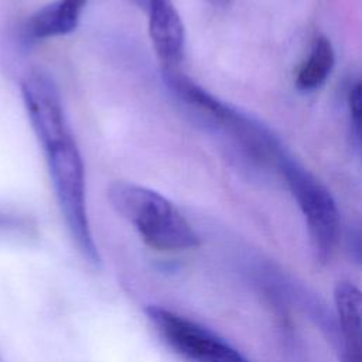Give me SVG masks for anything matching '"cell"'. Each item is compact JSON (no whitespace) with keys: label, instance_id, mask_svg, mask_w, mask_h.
<instances>
[{"label":"cell","instance_id":"cell-1","mask_svg":"<svg viewBox=\"0 0 362 362\" xmlns=\"http://www.w3.org/2000/svg\"><path fill=\"white\" fill-rule=\"evenodd\" d=\"M20 93L28 122L42 148L66 229L82 257L93 267H99L100 256L86 208L83 160L68 123L58 85L42 69H31L21 78Z\"/></svg>","mask_w":362,"mask_h":362},{"label":"cell","instance_id":"cell-2","mask_svg":"<svg viewBox=\"0 0 362 362\" xmlns=\"http://www.w3.org/2000/svg\"><path fill=\"white\" fill-rule=\"evenodd\" d=\"M107 199L154 250L182 252L199 245L197 232L178 208L148 187L119 180L110 184Z\"/></svg>","mask_w":362,"mask_h":362},{"label":"cell","instance_id":"cell-3","mask_svg":"<svg viewBox=\"0 0 362 362\" xmlns=\"http://www.w3.org/2000/svg\"><path fill=\"white\" fill-rule=\"evenodd\" d=\"M279 168L305 218L314 256L320 263H325L339 238L337 204L327 187L298 163L284 156Z\"/></svg>","mask_w":362,"mask_h":362},{"label":"cell","instance_id":"cell-4","mask_svg":"<svg viewBox=\"0 0 362 362\" xmlns=\"http://www.w3.org/2000/svg\"><path fill=\"white\" fill-rule=\"evenodd\" d=\"M163 342L185 362H249L236 348L211 329L160 305L144 308Z\"/></svg>","mask_w":362,"mask_h":362},{"label":"cell","instance_id":"cell-5","mask_svg":"<svg viewBox=\"0 0 362 362\" xmlns=\"http://www.w3.org/2000/svg\"><path fill=\"white\" fill-rule=\"evenodd\" d=\"M214 134L219 136L229 154L245 165L260 167L273 161L279 167L284 157L273 133L256 119L229 105Z\"/></svg>","mask_w":362,"mask_h":362},{"label":"cell","instance_id":"cell-6","mask_svg":"<svg viewBox=\"0 0 362 362\" xmlns=\"http://www.w3.org/2000/svg\"><path fill=\"white\" fill-rule=\"evenodd\" d=\"M147 14L148 35L163 68L180 66L184 55L185 31L173 0H147L141 8Z\"/></svg>","mask_w":362,"mask_h":362},{"label":"cell","instance_id":"cell-7","mask_svg":"<svg viewBox=\"0 0 362 362\" xmlns=\"http://www.w3.org/2000/svg\"><path fill=\"white\" fill-rule=\"evenodd\" d=\"M86 4L88 0H54L40 7L21 25L23 42L31 45L74 33Z\"/></svg>","mask_w":362,"mask_h":362},{"label":"cell","instance_id":"cell-8","mask_svg":"<svg viewBox=\"0 0 362 362\" xmlns=\"http://www.w3.org/2000/svg\"><path fill=\"white\" fill-rule=\"evenodd\" d=\"M334 301L344 362H362V291L349 281H339L334 288Z\"/></svg>","mask_w":362,"mask_h":362},{"label":"cell","instance_id":"cell-9","mask_svg":"<svg viewBox=\"0 0 362 362\" xmlns=\"http://www.w3.org/2000/svg\"><path fill=\"white\" fill-rule=\"evenodd\" d=\"M335 54L331 41L327 37L315 38L308 58L300 68L296 83L301 90H314L320 88L332 71Z\"/></svg>","mask_w":362,"mask_h":362},{"label":"cell","instance_id":"cell-10","mask_svg":"<svg viewBox=\"0 0 362 362\" xmlns=\"http://www.w3.org/2000/svg\"><path fill=\"white\" fill-rule=\"evenodd\" d=\"M34 232V223L27 215L0 206V239H27Z\"/></svg>","mask_w":362,"mask_h":362},{"label":"cell","instance_id":"cell-11","mask_svg":"<svg viewBox=\"0 0 362 362\" xmlns=\"http://www.w3.org/2000/svg\"><path fill=\"white\" fill-rule=\"evenodd\" d=\"M349 112L355 144L362 151V82L354 85L349 93Z\"/></svg>","mask_w":362,"mask_h":362},{"label":"cell","instance_id":"cell-12","mask_svg":"<svg viewBox=\"0 0 362 362\" xmlns=\"http://www.w3.org/2000/svg\"><path fill=\"white\" fill-rule=\"evenodd\" d=\"M345 245L354 263L362 269V221H355L346 228Z\"/></svg>","mask_w":362,"mask_h":362},{"label":"cell","instance_id":"cell-13","mask_svg":"<svg viewBox=\"0 0 362 362\" xmlns=\"http://www.w3.org/2000/svg\"><path fill=\"white\" fill-rule=\"evenodd\" d=\"M206 1L214 7H226L230 3V0H206Z\"/></svg>","mask_w":362,"mask_h":362},{"label":"cell","instance_id":"cell-14","mask_svg":"<svg viewBox=\"0 0 362 362\" xmlns=\"http://www.w3.org/2000/svg\"><path fill=\"white\" fill-rule=\"evenodd\" d=\"M0 362H4V359L1 358V355H0Z\"/></svg>","mask_w":362,"mask_h":362}]
</instances>
